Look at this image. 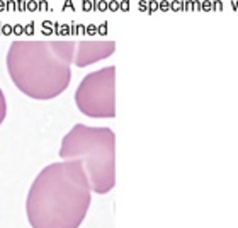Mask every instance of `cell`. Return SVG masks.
Returning a JSON list of instances; mask_svg holds the SVG:
<instances>
[{
  "mask_svg": "<svg viewBox=\"0 0 238 228\" xmlns=\"http://www.w3.org/2000/svg\"><path fill=\"white\" fill-rule=\"evenodd\" d=\"M75 41H12L7 71L14 85L31 99L48 100L67 90L71 78Z\"/></svg>",
  "mask_w": 238,
  "mask_h": 228,
  "instance_id": "cell-2",
  "label": "cell"
},
{
  "mask_svg": "<svg viewBox=\"0 0 238 228\" xmlns=\"http://www.w3.org/2000/svg\"><path fill=\"white\" fill-rule=\"evenodd\" d=\"M5 116H7V100H5V95L0 89V124L4 123Z\"/></svg>",
  "mask_w": 238,
  "mask_h": 228,
  "instance_id": "cell-6",
  "label": "cell"
},
{
  "mask_svg": "<svg viewBox=\"0 0 238 228\" xmlns=\"http://www.w3.org/2000/svg\"><path fill=\"white\" fill-rule=\"evenodd\" d=\"M221 7H223V4H221L219 0H218V2H214V4H213V9H221Z\"/></svg>",
  "mask_w": 238,
  "mask_h": 228,
  "instance_id": "cell-7",
  "label": "cell"
},
{
  "mask_svg": "<svg viewBox=\"0 0 238 228\" xmlns=\"http://www.w3.org/2000/svg\"><path fill=\"white\" fill-rule=\"evenodd\" d=\"M116 49L114 41H75V56L73 65L87 67L95 62L111 56Z\"/></svg>",
  "mask_w": 238,
  "mask_h": 228,
  "instance_id": "cell-5",
  "label": "cell"
},
{
  "mask_svg": "<svg viewBox=\"0 0 238 228\" xmlns=\"http://www.w3.org/2000/svg\"><path fill=\"white\" fill-rule=\"evenodd\" d=\"M60 157L80 160L92 192L107 194L116 184V135L111 128L75 124L61 140Z\"/></svg>",
  "mask_w": 238,
  "mask_h": 228,
  "instance_id": "cell-3",
  "label": "cell"
},
{
  "mask_svg": "<svg viewBox=\"0 0 238 228\" xmlns=\"http://www.w3.org/2000/svg\"><path fill=\"white\" fill-rule=\"evenodd\" d=\"M77 107L89 118L116 116V67H105L82 78L75 92Z\"/></svg>",
  "mask_w": 238,
  "mask_h": 228,
  "instance_id": "cell-4",
  "label": "cell"
},
{
  "mask_svg": "<svg viewBox=\"0 0 238 228\" xmlns=\"http://www.w3.org/2000/svg\"><path fill=\"white\" fill-rule=\"evenodd\" d=\"M92 203V189L80 160L49 163L29 187L26 214L33 228H78Z\"/></svg>",
  "mask_w": 238,
  "mask_h": 228,
  "instance_id": "cell-1",
  "label": "cell"
}]
</instances>
